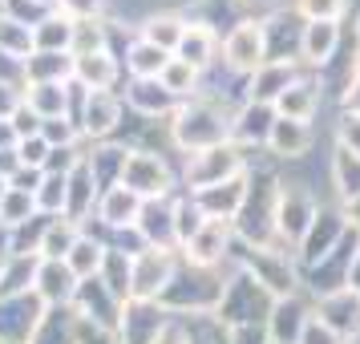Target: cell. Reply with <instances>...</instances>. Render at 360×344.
I'll use <instances>...</instances> for the list:
<instances>
[{"mask_svg":"<svg viewBox=\"0 0 360 344\" xmlns=\"http://www.w3.org/2000/svg\"><path fill=\"white\" fill-rule=\"evenodd\" d=\"M77 288H82V279L73 276V267L65 260H41V267H37V288H33L41 304L69 308L77 300Z\"/></svg>","mask_w":360,"mask_h":344,"instance_id":"cb8c5ba5","label":"cell"},{"mask_svg":"<svg viewBox=\"0 0 360 344\" xmlns=\"http://www.w3.org/2000/svg\"><path fill=\"white\" fill-rule=\"evenodd\" d=\"M348 41V20H308L304 29V69L320 73Z\"/></svg>","mask_w":360,"mask_h":344,"instance_id":"44dd1931","label":"cell"},{"mask_svg":"<svg viewBox=\"0 0 360 344\" xmlns=\"http://www.w3.org/2000/svg\"><path fill=\"white\" fill-rule=\"evenodd\" d=\"M340 211H344V219H348V227L360 235V198H348V203H340Z\"/></svg>","mask_w":360,"mask_h":344,"instance_id":"681fc988","label":"cell"},{"mask_svg":"<svg viewBox=\"0 0 360 344\" xmlns=\"http://www.w3.org/2000/svg\"><path fill=\"white\" fill-rule=\"evenodd\" d=\"M105 251L110 247L101 243V239H94V235H85L82 231V239H77V247L69 251V267H73V276L77 279H94L101 272V263H105Z\"/></svg>","mask_w":360,"mask_h":344,"instance_id":"74e56055","label":"cell"},{"mask_svg":"<svg viewBox=\"0 0 360 344\" xmlns=\"http://www.w3.org/2000/svg\"><path fill=\"white\" fill-rule=\"evenodd\" d=\"M182 344H235V328H227L214 312H198V316H174Z\"/></svg>","mask_w":360,"mask_h":344,"instance_id":"d6a6232c","label":"cell"},{"mask_svg":"<svg viewBox=\"0 0 360 344\" xmlns=\"http://www.w3.org/2000/svg\"><path fill=\"white\" fill-rule=\"evenodd\" d=\"M219 53H223V37H219V29H214L211 20H191L186 17V33H182L174 57L186 61V65H195L198 73H211V69L219 65Z\"/></svg>","mask_w":360,"mask_h":344,"instance_id":"d6986e66","label":"cell"},{"mask_svg":"<svg viewBox=\"0 0 360 344\" xmlns=\"http://www.w3.org/2000/svg\"><path fill=\"white\" fill-rule=\"evenodd\" d=\"M73 308H77V316H85V320H94V324L114 328L117 332V320H122V308H126V304L101 284V276H94V279H82Z\"/></svg>","mask_w":360,"mask_h":344,"instance_id":"d4e9b609","label":"cell"},{"mask_svg":"<svg viewBox=\"0 0 360 344\" xmlns=\"http://www.w3.org/2000/svg\"><path fill=\"white\" fill-rule=\"evenodd\" d=\"M235 267H198L191 260H179V272L162 292V304L170 316H198V312H219L227 276Z\"/></svg>","mask_w":360,"mask_h":344,"instance_id":"3957f363","label":"cell"},{"mask_svg":"<svg viewBox=\"0 0 360 344\" xmlns=\"http://www.w3.org/2000/svg\"><path fill=\"white\" fill-rule=\"evenodd\" d=\"M320 198H316V191H311L304 179H292V174H283V186H279V243L288 247V251H295L300 247V239L308 235L311 219L320 215Z\"/></svg>","mask_w":360,"mask_h":344,"instance_id":"ba28073f","label":"cell"},{"mask_svg":"<svg viewBox=\"0 0 360 344\" xmlns=\"http://www.w3.org/2000/svg\"><path fill=\"white\" fill-rule=\"evenodd\" d=\"M356 33H360V17H356Z\"/></svg>","mask_w":360,"mask_h":344,"instance_id":"11a10c76","label":"cell"},{"mask_svg":"<svg viewBox=\"0 0 360 344\" xmlns=\"http://www.w3.org/2000/svg\"><path fill=\"white\" fill-rule=\"evenodd\" d=\"M174 198H150V203H142L138 231H142L146 247H158V251H182L179 247V219H174Z\"/></svg>","mask_w":360,"mask_h":344,"instance_id":"7402d4cb","label":"cell"},{"mask_svg":"<svg viewBox=\"0 0 360 344\" xmlns=\"http://www.w3.org/2000/svg\"><path fill=\"white\" fill-rule=\"evenodd\" d=\"M170 57H174V53H166V49H158V45L142 41V37H134L130 49H126V69H130L134 82H158L162 69L170 65Z\"/></svg>","mask_w":360,"mask_h":344,"instance_id":"836d02e7","label":"cell"},{"mask_svg":"<svg viewBox=\"0 0 360 344\" xmlns=\"http://www.w3.org/2000/svg\"><path fill=\"white\" fill-rule=\"evenodd\" d=\"M182 33H186V17L174 13V8H158V13H146L142 25H138V37L150 41V45H158V49L174 53L179 49Z\"/></svg>","mask_w":360,"mask_h":344,"instance_id":"f546056e","label":"cell"},{"mask_svg":"<svg viewBox=\"0 0 360 344\" xmlns=\"http://www.w3.org/2000/svg\"><path fill=\"white\" fill-rule=\"evenodd\" d=\"M235 267H243L247 276H255L276 300L300 292V263H295V251H288V247L235 243Z\"/></svg>","mask_w":360,"mask_h":344,"instance_id":"8992f818","label":"cell"},{"mask_svg":"<svg viewBox=\"0 0 360 344\" xmlns=\"http://www.w3.org/2000/svg\"><path fill=\"white\" fill-rule=\"evenodd\" d=\"M316 146V126L311 122H295V117H276L271 138H267V158L279 166L304 163Z\"/></svg>","mask_w":360,"mask_h":344,"instance_id":"e0dca14e","label":"cell"},{"mask_svg":"<svg viewBox=\"0 0 360 344\" xmlns=\"http://www.w3.org/2000/svg\"><path fill=\"white\" fill-rule=\"evenodd\" d=\"M122 77V61L114 53H89V57H73V82H82L85 89H114Z\"/></svg>","mask_w":360,"mask_h":344,"instance_id":"4dcf8cb0","label":"cell"},{"mask_svg":"<svg viewBox=\"0 0 360 344\" xmlns=\"http://www.w3.org/2000/svg\"><path fill=\"white\" fill-rule=\"evenodd\" d=\"M73 33H77V20L65 13H49L33 29V45L37 53H73Z\"/></svg>","mask_w":360,"mask_h":344,"instance_id":"e575fe53","label":"cell"},{"mask_svg":"<svg viewBox=\"0 0 360 344\" xmlns=\"http://www.w3.org/2000/svg\"><path fill=\"white\" fill-rule=\"evenodd\" d=\"M77 134H82V130H77L69 117H49V122L41 126V138H45L49 146H73V142H77Z\"/></svg>","mask_w":360,"mask_h":344,"instance_id":"7bdbcfd3","label":"cell"},{"mask_svg":"<svg viewBox=\"0 0 360 344\" xmlns=\"http://www.w3.org/2000/svg\"><path fill=\"white\" fill-rule=\"evenodd\" d=\"M82 239V223H73L65 215H57L45 231V243H41V260H69V251Z\"/></svg>","mask_w":360,"mask_h":344,"instance_id":"d590c367","label":"cell"},{"mask_svg":"<svg viewBox=\"0 0 360 344\" xmlns=\"http://www.w3.org/2000/svg\"><path fill=\"white\" fill-rule=\"evenodd\" d=\"M308 69L295 65V61H267L247 77V101H263V106H276L288 89H292Z\"/></svg>","mask_w":360,"mask_h":344,"instance_id":"603a6c76","label":"cell"},{"mask_svg":"<svg viewBox=\"0 0 360 344\" xmlns=\"http://www.w3.org/2000/svg\"><path fill=\"white\" fill-rule=\"evenodd\" d=\"M300 344H344V340L320 320V316H311L308 328H304V336H300Z\"/></svg>","mask_w":360,"mask_h":344,"instance_id":"f6af8a7d","label":"cell"},{"mask_svg":"<svg viewBox=\"0 0 360 344\" xmlns=\"http://www.w3.org/2000/svg\"><path fill=\"white\" fill-rule=\"evenodd\" d=\"M348 288L360 292V243H356V255H352V272H348Z\"/></svg>","mask_w":360,"mask_h":344,"instance_id":"f907efd6","label":"cell"},{"mask_svg":"<svg viewBox=\"0 0 360 344\" xmlns=\"http://www.w3.org/2000/svg\"><path fill=\"white\" fill-rule=\"evenodd\" d=\"M316 316H320L344 344L360 340V292L356 288H340V292H332V295H320V300H316Z\"/></svg>","mask_w":360,"mask_h":344,"instance_id":"ffe728a7","label":"cell"},{"mask_svg":"<svg viewBox=\"0 0 360 344\" xmlns=\"http://www.w3.org/2000/svg\"><path fill=\"white\" fill-rule=\"evenodd\" d=\"M235 8H251V17H267L271 8H288L292 0H231Z\"/></svg>","mask_w":360,"mask_h":344,"instance_id":"bcb514c9","label":"cell"},{"mask_svg":"<svg viewBox=\"0 0 360 344\" xmlns=\"http://www.w3.org/2000/svg\"><path fill=\"white\" fill-rule=\"evenodd\" d=\"M332 142L344 146V150H352V154H360V114H352V110H336Z\"/></svg>","mask_w":360,"mask_h":344,"instance_id":"60d3db41","label":"cell"},{"mask_svg":"<svg viewBox=\"0 0 360 344\" xmlns=\"http://www.w3.org/2000/svg\"><path fill=\"white\" fill-rule=\"evenodd\" d=\"M292 8L304 20H348L352 0H292Z\"/></svg>","mask_w":360,"mask_h":344,"instance_id":"ab89813d","label":"cell"},{"mask_svg":"<svg viewBox=\"0 0 360 344\" xmlns=\"http://www.w3.org/2000/svg\"><path fill=\"white\" fill-rule=\"evenodd\" d=\"M255 163V154L235 142H223V146L198 150V154H182V191L186 195H198L207 186H219V182H231L247 174Z\"/></svg>","mask_w":360,"mask_h":344,"instance_id":"277c9868","label":"cell"},{"mask_svg":"<svg viewBox=\"0 0 360 344\" xmlns=\"http://www.w3.org/2000/svg\"><path fill=\"white\" fill-rule=\"evenodd\" d=\"M126 110H130L134 117H146V122H158V117H174V110H179L182 101L166 89L162 82H130V89H126Z\"/></svg>","mask_w":360,"mask_h":344,"instance_id":"484cf974","label":"cell"},{"mask_svg":"<svg viewBox=\"0 0 360 344\" xmlns=\"http://www.w3.org/2000/svg\"><path fill=\"white\" fill-rule=\"evenodd\" d=\"M271 308H276V295L267 292L255 276H247L243 267H235L227 276V288H223V300H219L214 316L239 332V328H263Z\"/></svg>","mask_w":360,"mask_h":344,"instance_id":"5b68a950","label":"cell"},{"mask_svg":"<svg viewBox=\"0 0 360 344\" xmlns=\"http://www.w3.org/2000/svg\"><path fill=\"white\" fill-rule=\"evenodd\" d=\"M235 227L223 219H207L191 243L182 247V260L198 263V267H235Z\"/></svg>","mask_w":360,"mask_h":344,"instance_id":"4fadbf2b","label":"cell"},{"mask_svg":"<svg viewBox=\"0 0 360 344\" xmlns=\"http://www.w3.org/2000/svg\"><path fill=\"white\" fill-rule=\"evenodd\" d=\"M122 186L134 191L142 203H150V198H174V195H182L179 191L182 174L158 150H130L126 166H122Z\"/></svg>","mask_w":360,"mask_h":344,"instance_id":"52a82bcc","label":"cell"},{"mask_svg":"<svg viewBox=\"0 0 360 344\" xmlns=\"http://www.w3.org/2000/svg\"><path fill=\"white\" fill-rule=\"evenodd\" d=\"M340 110H352V114H360V73L352 77V85H348V94L340 98Z\"/></svg>","mask_w":360,"mask_h":344,"instance_id":"7dc6e473","label":"cell"},{"mask_svg":"<svg viewBox=\"0 0 360 344\" xmlns=\"http://www.w3.org/2000/svg\"><path fill=\"white\" fill-rule=\"evenodd\" d=\"M13 186H8V179H0V203H4V195H8Z\"/></svg>","mask_w":360,"mask_h":344,"instance_id":"f5cc1de1","label":"cell"},{"mask_svg":"<svg viewBox=\"0 0 360 344\" xmlns=\"http://www.w3.org/2000/svg\"><path fill=\"white\" fill-rule=\"evenodd\" d=\"M324 98L328 94H324V85H320V77L308 69V73H304V77H300V82L276 101V114L279 117H295V122H311V117L320 114Z\"/></svg>","mask_w":360,"mask_h":344,"instance_id":"4316f807","label":"cell"},{"mask_svg":"<svg viewBox=\"0 0 360 344\" xmlns=\"http://www.w3.org/2000/svg\"><path fill=\"white\" fill-rule=\"evenodd\" d=\"M158 82L174 94L179 101H191L202 94V73H198L195 65H186V61H179V57H170V65L162 69V77Z\"/></svg>","mask_w":360,"mask_h":344,"instance_id":"8d00e7d4","label":"cell"},{"mask_svg":"<svg viewBox=\"0 0 360 344\" xmlns=\"http://www.w3.org/2000/svg\"><path fill=\"white\" fill-rule=\"evenodd\" d=\"M259 20H263V37H267V61L304 65V29H308V20L300 17L292 4L288 8H271Z\"/></svg>","mask_w":360,"mask_h":344,"instance_id":"7c38bea8","label":"cell"},{"mask_svg":"<svg viewBox=\"0 0 360 344\" xmlns=\"http://www.w3.org/2000/svg\"><path fill=\"white\" fill-rule=\"evenodd\" d=\"M174 316L158 300H130L117 320V344H158L170 332Z\"/></svg>","mask_w":360,"mask_h":344,"instance_id":"8fae6325","label":"cell"},{"mask_svg":"<svg viewBox=\"0 0 360 344\" xmlns=\"http://www.w3.org/2000/svg\"><path fill=\"white\" fill-rule=\"evenodd\" d=\"M179 260L182 251H158V247H146L142 255H134V300H162L179 272Z\"/></svg>","mask_w":360,"mask_h":344,"instance_id":"5bb4252c","label":"cell"},{"mask_svg":"<svg viewBox=\"0 0 360 344\" xmlns=\"http://www.w3.org/2000/svg\"><path fill=\"white\" fill-rule=\"evenodd\" d=\"M158 344H182V336H179V324H170V332H166Z\"/></svg>","mask_w":360,"mask_h":344,"instance_id":"816d5d0a","label":"cell"},{"mask_svg":"<svg viewBox=\"0 0 360 344\" xmlns=\"http://www.w3.org/2000/svg\"><path fill=\"white\" fill-rule=\"evenodd\" d=\"M122 114H126V101H122V94H114V89H89L82 114H77V130H82L85 138H98V142H105V138H114V134H117Z\"/></svg>","mask_w":360,"mask_h":344,"instance_id":"9a60e30c","label":"cell"},{"mask_svg":"<svg viewBox=\"0 0 360 344\" xmlns=\"http://www.w3.org/2000/svg\"><path fill=\"white\" fill-rule=\"evenodd\" d=\"M279 186H283V174H279V163L271 158H259L251 163V174H247V198L239 215H235V239L247 247H283L279 243Z\"/></svg>","mask_w":360,"mask_h":344,"instance_id":"6da1fadb","label":"cell"},{"mask_svg":"<svg viewBox=\"0 0 360 344\" xmlns=\"http://www.w3.org/2000/svg\"><path fill=\"white\" fill-rule=\"evenodd\" d=\"M29 106H33L37 114L45 117H69V82L65 85H57V82H49V85H29Z\"/></svg>","mask_w":360,"mask_h":344,"instance_id":"f35d334b","label":"cell"},{"mask_svg":"<svg viewBox=\"0 0 360 344\" xmlns=\"http://www.w3.org/2000/svg\"><path fill=\"white\" fill-rule=\"evenodd\" d=\"M219 65H227L235 77H251L259 65H267V37H263L259 17H239L223 37V57Z\"/></svg>","mask_w":360,"mask_h":344,"instance_id":"9c48e42d","label":"cell"},{"mask_svg":"<svg viewBox=\"0 0 360 344\" xmlns=\"http://www.w3.org/2000/svg\"><path fill=\"white\" fill-rule=\"evenodd\" d=\"M138 215H142V198L126 191L122 182L101 191L98 198V223H105L110 231H122V227H138Z\"/></svg>","mask_w":360,"mask_h":344,"instance_id":"f1b7e54d","label":"cell"},{"mask_svg":"<svg viewBox=\"0 0 360 344\" xmlns=\"http://www.w3.org/2000/svg\"><path fill=\"white\" fill-rule=\"evenodd\" d=\"M105 0H57V13H65L73 20H98Z\"/></svg>","mask_w":360,"mask_h":344,"instance_id":"ee69618b","label":"cell"},{"mask_svg":"<svg viewBox=\"0 0 360 344\" xmlns=\"http://www.w3.org/2000/svg\"><path fill=\"white\" fill-rule=\"evenodd\" d=\"M276 106H263V101H243L235 110V126H231V142L235 146L251 150V154H267V138L276 126Z\"/></svg>","mask_w":360,"mask_h":344,"instance_id":"ac0fdd59","label":"cell"},{"mask_svg":"<svg viewBox=\"0 0 360 344\" xmlns=\"http://www.w3.org/2000/svg\"><path fill=\"white\" fill-rule=\"evenodd\" d=\"M37 207L33 195H20V191H8L4 195V203H0V219L8 223V227H20L25 219H29V211Z\"/></svg>","mask_w":360,"mask_h":344,"instance_id":"b9f144b4","label":"cell"},{"mask_svg":"<svg viewBox=\"0 0 360 344\" xmlns=\"http://www.w3.org/2000/svg\"><path fill=\"white\" fill-rule=\"evenodd\" d=\"M231 126H235V106L198 94V98L182 101L170 117V146L179 154L223 146V142H231Z\"/></svg>","mask_w":360,"mask_h":344,"instance_id":"7a4b0ae2","label":"cell"},{"mask_svg":"<svg viewBox=\"0 0 360 344\" xmlns=\"http://www.w3.org/2000/svg\"><path fill=\"white\" fill-rule=\"evenodd\" d=\"M311 316H316V304L304 292L276 300V308H271L267 324H263L267 344H300V336H304V328H308Z\"/></svg>","mask_w":360,"mask_h":344,"instance_id":"2e32d148","label":"cell"},{"mask_svg":"<svg viewBox=\"0 0 360 344\" xmlns=\"http://www.w3.org/2000/svg\"><path fill=\"white\" fill-rule=\"evenodd\" d=\"M41 4H57V0H41Z\"/></svg>","mask_w":360,"mask_h":344,"instance_id":"db71d44e","label":"cell"},{"mask_svg":"<svg viewBox=\"0 0 360 344\" xmlns=\"http://www.w3.org/2000/svg\"><path fill=\"white\" fill-rule=\"evenodd\" d=\"M328 179H332V191H336V203H348V198H360V154L344 150L332 142V154H328Z\"/></svg>","mask_w":360,"mask_h":344,"instance_id":"1f68e13d","label":"cell"},{"mask_svg":"<svg viewBox=\"0 0 360 344\" xmlns=\"http://www.w3.org/2000/svg\"><path fill=\"white\" fill-rule=\"evenodd\" d=\"M235 344H267V332L263 328H239L235 332Z\"/></svg>","mask_w":360,"mask_h":344,"instance_id":"c3c4849f","label":"cell"},{"mask_svg":"<svg viewBox=\"0 0 360 344\" xmlns=\"http://www.w3.org/2000/svg\"><path fill=\"white\" fill-rule=\"evenodd\" d=\"M247 174H251V170H247ZM247 174H239V179H231V182H219V186H207V191H198L195 203L202 207V215H207V219L235 223V215H239V207H243V198H247Z\"/></svg>","mask_w":360,"mask_h":344,"instance_id":"83f0119b","label":"cell"},{"mask_svg":"<svg viewBox=\"0 0 360 344\" xmlns=\"http://www.w3.org/2000/svg\"><path fill=\"white\" fill-rule=\"evenodd\" d=\"M344 239H348V219H344L340 203L320 207V215L311 219L308 235H304L300 247H295V263H300V272H308V267H316L320 260H328Z\"/></svg>","mask_w":360,"mask_h":344,"instance_id":"30bf717a","label":"cell"}]
</instances>
